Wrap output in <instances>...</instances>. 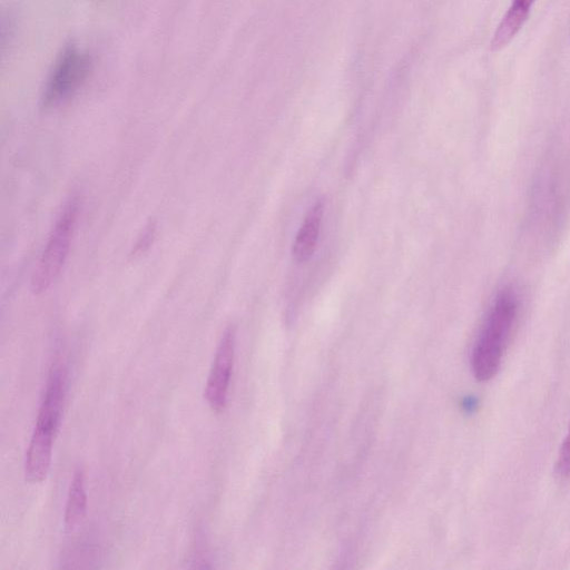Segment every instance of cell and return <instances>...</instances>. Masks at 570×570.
<instances>
[{
	"instance_id": "cell-4",
	"label": "cell",
	"mask_w": 570,
	"mask_h": 570,
	"mask_svg": "<svg viewBox=\"0 0 570 570\" xmlns=\"http://www.w3.org/2000/svg\"><path fill=\"white\" fill-rule=\"evenodd\" d=\"M234 354L235 328L230 325L222 335L205 387V399L215 412H222L227 403Z\"/></svg>"
},
{
	"instance_id": "cell-7",
	"label": "cell",
	"mask_w": 570,
	"mask_h": 570,
	"mask_svg": "<svg viewBox=\"0 0 570 570\" xmlns=\"http://www.w3.org/2000/svg\"><path fill=\"white\" fill-rule=\"evenodd\" d=\"M535 1L511 0L510 7L503 14L490 41V49L492 51L502 50L514 39L528 20Z\"/></svg>"
},
{
	"instance_id": "cell-11",
	"label": "cell",
	"mask_w": 570,
	"mask_h": 570,
	"mask_svg": "<svg viewBox=\"0 0 570 570\" xmlns=\"http://www.w3.org/2000/svg\"><path fill=\"white\" fill-rule=\"evenodd\" d=\"M155 233H156L155 224L150 223L145 228L142 234L139 236L138 240L136 242L135 247L131 252V255L136 256V255H140V254L145 253L147 250V248L150 246V244L153 243Z\"/></svg>"
},
{
	"instance_id": "cell-6",
	"label": "cell",
	"mask_w": 570,
	"mask_h": 570,
	"mask_svg": "<svg viewBox=\"0 0 570 570\" xmlns=\"http://www.w3.org/2000/svg\"><path fill=\"white\" fill-rule=\"evenodd\" d=\"M55 435L49 430L35 426L24 461V476L29 482L40 483L47 478Z\"/></svg>"
},
{
	"instance_id": "cell-10",
	"label": "cell",
	"mask_w": 570,
	"mask_h": 570,
	"mask_svg": "<svg viewBox=\"0 0 570 570\" xmlns=\"http://www.w3.org/2000/svg\"><path fill=\"white\" fill-rule=\"evenodd\" d=\"M554 473L559 480L570 479V424L556 461Z\"/></svg>"
},
{
	"instance_id": "cell-2",
	"label": "cell",
	"mask_w": 570,
	"mask_h": 570,
	"mask_svg": "<svg viewBox=\"0 0 570 570\" xmlns=\"http://www.w3.org/2000/svg\"><path fill=\"white\" fill-rule=\"evenodd\" d=\"M77 214L78 203L71 199L60 213L32 273L31 289L35 294L47 291L59 276L70 248Z\"/></svg>"
},
{
	"instance_id": "cell-3",
	"label": "cell",
	"mask_w": 570,
	"mask_h": 570,
	"mask_svg": "<svg viewBox=\"0 0 570 570\" xmlns=\"http://www.w3.org/2000/svg\"><path fill=\"white\" fill-rule=\"evenodd\" d=\"M92 70V58L77 46H68L59 55L45 83L41 102L50 108L73 96Z\"/></svg>"
},
{
	"instance_id": "cell-9",
	"label": "cell",
	"mask_w": 570,
	"mask_h": 570,
	"mask_svg": "<svg viewBox=\"0 0 570 570\" xmlns=\"http://www.w3.org/2000/svg\"><path fill=\"white\" fill-rule=\"evenodd\" d=\"M87 511V493L85 487V472L77 469L73 473L65 512V525L67 530H75L85 519Z\"/></svg>"
},
{
	"instance_id": "cell-1",
	"label": "cell",
	"mask_w": 570,
	"mask_h": 570,
	"mask_svg": "<svg viewBox=\"0 0 570 570\" xmlns=\"http://www.w3.org/2000/svg\"><path fill=\"white\" fill-rule=\"evenodd\" d=\"M518 309V298L511 288H503L498 293L471 355L472 373L478 381H489L498 373L517 321Z\"/></svg>"
},
{
	"instance_id": "cell-5",
	"label": "cell",
	"mask_w": 570,
	"mask_h": 570,
	"mask_svg": "<svg viewBox=\"0 0 570 570\" xmlns=\"http://www.w3.org/2000/svg\"><path fill=\"white\" fill-rule=\"evenodd\" d=\"M66 371L61 366L55 367L48 380L36 426L57 433L66 397Z\"/></svg>"
},
{
	"instance_id": "cell-8",
	"label": "cell",
	"mask_w": 570,
	"mask_h": 570,
	"mask_svg": "<svg viewBox=\"0 0 570 570\" xmlns=\"http://www.w3.org/2000/svg\"><path fill=\"white\" fill-rule=\"evenodd\" d=\"M323 212V200H317L306 213L293 244L292 253L295 262L304 263L312 257L318 240Z\"/></svg>"
}]
</instances>
